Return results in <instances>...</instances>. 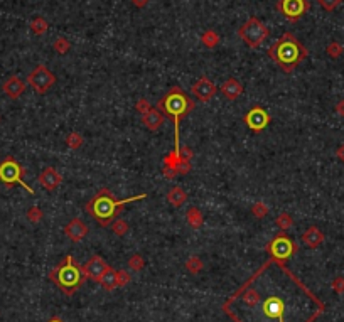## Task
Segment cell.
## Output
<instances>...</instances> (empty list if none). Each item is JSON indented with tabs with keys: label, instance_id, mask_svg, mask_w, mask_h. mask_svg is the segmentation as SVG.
I'll list each match as a JSON object with an SVG mask.
<instances>
[{
	"label": "cell",
	"instance_id": "cell-1",
	"mask_svg": "<svg viewBox=\"0 0 344 322\" xmlns=\"http://www.w3.org/2000/svg\"><path fill=\"white\" fill-rule=\"evenodd\" d=\"M147 196L148 194H138V196H133V197H127V199H117L110 189L101 187V189L86 202L85 211L96 219V223H98L100 226L106 228L113 223L115 216L118 214V211H122V208L125 204L145 199Z\"/></svg>",
	"mask_w": 344,
	"mask_h": 322
},
{
	"label": "cell",
	"instance_id": "cell-2",
	"mask_svg": "<svg viewBox=\"0 0 344 322\" xmlns=\"http://www.w3.org/2000/svg\"><path fill=\"white\" fill-rule=\"evenodd\" d=\"M309 51L295 38L292 32H285L280 39L275 41L268 49V58L277 64L283 73H292L299 64L307 58Z\"/></svg>",
	"mask_w": 344,
	"mask_h": 322
},
{
	"label": "cell",
	"instance_id": "cell-3",
	"mask_svg": "<svg viewBox=\"0 0 344 322\" xmlns=\"http://www.w3.org/2000/svg\"><path fill=\"white\" fill-rule=\"evenodd\" d=\"M157 108H159L165 117L172 118V122H174V149L172 150H174L176 154H179V150H181L179 122H181V118L189 115L194 108H196V103L181 90V86H172V88L167 91V95H164V98L159 100Z\"/></svg>",
	"mask_w": 344,
	"mask_h": 322
},
{
	"label": "cell",
	"instance_id": "cell-4",
	"mask_svg": "<svg viewBox=\"0 0 344 322\" xmlns=\"http://www.w3.org/2000/svg\"><path fill=\"white\" fill-rule=\"evenodd\" d=\"M49 280L53 282L59 290H63L66 295H73L78 288L85 282V273H83L81 266L74 265L73 256L66 255L64 260L56 268L49 272Z\"/></svg>",
	"mask_w": 344,
	"mask_h": 322
},
{
	"label": "cell",
	"instance_id": "cell-5",
	"mask_svg": "<svg viewBox=\"0 0 344 322\" xmlns=\"http://www.w3.org/2000/svg\"><path fill=\"white\" fill-rule=\"evenodd\" d=\"M238 36L250 49H257L267 41V38L270 36V31H268V27L258 17L252 16L238 29Z\"/></svg>",
	"mask_w": 344,
	"mask_h": 322
},
{
	"label": "cell",
	"instance_id": "cell-6",
	"mask_svg": "<svg viewBox=\"0 0 344 322\" xmlns=\"http://www.w3.org/2000/svg\"><path fill=\"white\" fill-rule=\"evenodd\" d=\"M22 176H24V169L21 167V164H19L12 155H9V157H6L2 162H0V182L6 184V186L19 184V186L24 187L31 196H34V189H32L29 184H26Z\"/></svg>",
	"mask_w": 344,
	"mask_h": 322
},
{
	"label": "cell",
	"instance_id": "cell-7",
	"mask_svg": "<svg viewBox=\"0 0 344 322\" xmlns=\"http://www.w3.org/2000/svg\"><path fill=\"white\" fill-rule=\"evenodd\" d=\"M297 250L299 246L285 233L277 234L267 245V253L270 255V260L277 261V263H283L285 260H289L290 256H294V253H297Z\"/></svg>",
	"mask_w": 344,
	"mask_h": 322
},
{
	"label": "cell",
	"instance_id": "cell-8",
	"mask_svg": "<svg viewBox=\"0 0 344 322\" xmlns=\"http://www.w3.org/2000/svg\"><path fill=\"white\" fill-rule=\"evenodd\" d=\"M56 76L46 64H37V66L29 73L27 76V85L36 91L37 95H44L46 91L51 90L56 85Z\"/></svg>",
	"mask_w": 344,
	"mask_h": 322
},
{
	"label": "cell",
	"instance_id": "cell-9",
	"mask_svg": "<svg viewBox=\"0 0 344 322\" xmlns=\"http://www.w3.org/2000/svg\"><path fill=\"white\" fill-rule=\"evenodd\" d=\"M275 7L289 22H297L309 12L310 2L309 0H278Z\"/></svg>",
	"mask_w": 344,
	"mask_h": 322
},
{
	"label": "cell",
	"instance_id": "cell-10",
	"mask_svg": "<svg viewBox=\"0 0 344 322\" xmlns=\"http://www.w3.org/2000/svg\"><path fill=\"white\" fill-rule=\"evenodd\" d=\"M270 120H272L270 115H268L267 110L262 107H253L243 118L245 125L252 132H257V133L265 130V128L268 127V123H270Z\"/></svg>",
	"mask_w": 344,
	"mask_h": 322
},
{
	"label": "cell",
	"instance_id": "cell-11",
	"mask_svg": "<svg viewBox=\"0 0 344 322\" xmlns=\"http://www.w3.org/2000/svg\"><path fill=\"white\" fill-rule=\"evenodd\" d=\"M191 93L201 103H208L213 100V96L218 93V86L209 80L208 76H201L199 80L191 86Z\"/></svg>",
	"mask_w": 344,
	"mask_h": 322
},
{
	"label": "cell",
	"instance_id": "cell-12",
	"mask_svg": "<svg viewBox=\"0 0 344 322\" xmlns=\"http://www.w3.org/2000/svg\"><path fill=\"white\" fill-rule=\"evenodd\" d=\"M108 268H110V265L106 263L100 255L91 256L85 265H81V270H83V273H85V277L91 278V280H96V282L103 277Z\"/></svg>",
	"mask_w": 344,
	"mask_h": 322
},
{
	"label": "cell",
	"instance_id": "cell-13",
	"mask_svg": "<svg viewBox=\"0 0 344 322\" xmlns=\"http://www.w3.org/2000/svg\"><path fill=\"white\" fill-rule=\"evenodd\" d=\"M26 88H27L26 81H22L17 75L9 76L7 80L4 81V85H2L4 93H6L11 100H19V98H21V96L24 95Z\"/></svg>",
	"mask_w": 344,
	"mask_h": 322
},
{
	"label": "cell",
	"instance_id": "cell-14",
	"mask_svg": "<svg viewBox=\"0 0 344 322\" xmlns=\"http://www.w3.org/2000/svg\"><path fill=\"white\" fill-rule=\"evenodd\" d=\"M88 231H90V229H88L86 223L83 221L81 218H73L71 221L64 226V234H66L69 240L74 241V243L81 241L83 238L88 234Z\"/></svg>",
	"mask_w": 344,
	"mask_h": 322
},
{
	"label": "cell",
	"instance_id": "cell-15",
	"mask_svg": "<svg viewBox=\"0 0 344 322\" xmlns=\"http://www.w3.org/2000/svg\"><path fill=\"white\" fill-rule=\"evenodd\" d=\"M245 91V86L236 80V78H228L226 81H223V85L220 86V93L223 95V98L226 101H235L238 100Z\"/></svg>",
	"mask_w": 344,
	"mask_h": 322
},
{
	"label": "cell",
	"instance_id": "cell-16",
	"mask_svg": "<svg viewBox=\"0 0 344 322\" xmlns=\"http://www.w3.org/2000/svg\"><path fill=\"white\" fill-rule=\"evenodd\" d=\"M61 182H63V176L54 167H46L39 174V184L46 191H56L61 186Z\"/></svg>",
	"mask_w": 344,
	"mask_h": 322
},
{
	"label": "cell",
	"instance_id": "cell-17",
	"mask_svg": "<svg viewBox=\"0 0 344 322\" xmlns=\"http://www.w3.org/2000/svg\"><path fill=\"white\" fill-rule=\"evenodd\" d=\"M142 125L150 132H157L159 128L164 125L165 115L160 112L159 108H150L145 115H142Z\"/></svg>",
	"mask_w": 344,
	"mask_h": 322
},
{
	"label": "cell",
	"instance_id": "cell-18",
	"mask_svg": "<svg viewBox=\"0 0 344 322\" xmlns=\"http://www.w3.org/2000/svg\"><path fill=\"white\" fill-rule=\"evenodd\" d=\"M300 241L307 248H310V250H314V248H317L324 243V233L317 226H309L302 233Z\"/></svg>",
	"mask_w": 344,
	"mask_h": 322
},
{
	"label": "cell",
	"instance_id": "cell-19",
	"mask_svg": "<svg viewBox=\"0 0 344 322\" xmlns=\"http://www.w3.org/2000/svg\"><path fill=\"white\" fill-rule=\"evenodd\" d=\"M186 201H188V194L181 186H172L167 192V202L172 208H181Z\"/></svg>",
	"mask_w": 344,
	"mask_h": 322
},
{
	"label": "cell",
	"instance_id": "cell-20",
	"mask_svg": "<svg viewBox=\"0 0 344 322\" xmlns=\"http://www.w3.org/2000/svg\"><path fill=\"white\" fill-rule=\"evenodd\" d=\"M186 221H188V224L193 229H199L204 224V216L196 206H191L188 213H186Z\"/></svg>",
	"mask_w": 344,
	"mask_h": 322
},
{
	"label": "cell",
	"instance_id": "cell-21",
	"mask_svg": "<svg viewBox=\"0 0 344 322\" xmlns=\"http://www.w3.org/2000/svg\"><path fill=\"white\" fill-rule=\"evenodd\" d=\"M98 282H100V285H101V287L105 288V290H108V292L115 290V288L118 287L117 270H115V268H111V266H110V268H108V270H106V272H105V275H103V277H101V278L98 280Z\"/></svg>",
	"mask_w": 344,
	"mask_h": 322
},
{
	"label": "cell",
	"instance_id": "cell-22",
	"mask_svg": "<svg viewBox=\"0 0 344 322\" xmlns=\"http://www.w3.org/2000/svg\"><path fill=\"white\" fill-rule=\"evenodd\" d=\"M220 34H218L216 31H213V29H208V31H204L203 32V36H201V43L206 46L208 49H213V48H216L218 44H220Z\"/></svg>",
	"mask_w": 344,
	"mask_h": 322
},
{
	"label": "cell",
	"instance_id": "cell-23",
	"mask_svg": "<svg viewBox=\"0 0 344 322\" xmlns=\"http://www.w3.org/2000/svg\"><path fill=\"white\" fill-rule=\"evenodd\" d=\"M48 29H49V24H48V21H46L44 17L37 16L36 19H32L31 31L34 32L36 36H44L46 32H48Z\"/></svg>",
	"mask_w": 344,
	"mask_h": 322
},
{
	"label": "cell",
	"instance_id": "cell-24",
	"mask_svg": "<svg viewBox=\"0 0 344 322\" xmlns=\"http://www.w3.org/2000/svg\"><path fill=\"white\" fill-rule=\"evenodd\" d=\"M275 224L282 233H287L292 228V224H294V219H292V216L289 213H280L275 218Z\"/></svg>",
	"mask_w": 344,
	"mask_h": 322
},
{
	"label": "cell",
	"instance_id": "cell-25",
	"mask_svg": "<svg viewBox=\"0 0 344 322\" xmlns=\"http://www.w3.org/2000/svg\"><path fill=\"white\" fill-rule=\"evenodd\" d=\"M203 268H204L203 260L199 258V256H196V255L189 256L188 261H186V270H188L191 275H198Z\"/></svg>",
	"mask_w": 344,
	"mask_h": 322
},
{
	"label": "cell",
	"instance_id": "cell-26",
	"mask_svg": "<svg viewBox=\"0 0 344 322\" xmlns=\"http://www.w3.org/2000/svg\"><path fill=\"white\" fill-rule=\"evenodd\" d=\"M66 144L68 147L71 150H78V149H81V145L85 144V139H83V135L81 133H78V132H71L69 135L66 137Z\"/></svg>",
	"mask_w": 344,
	"mask_h": 322
},
{
	"label": "cell",
	"instance_id": "cell-27",
	"mask_svg": "<svg viewBox=\"0 0 344 322\" xmlns=\"http://www.w3.org/2000/svg\"><path fill=\"white\" fill-rule=\"evenodd\" d=\"M128 229H130L128 223L122 218L113 219V223H111V231L117 234V236H125V234L128 233Z\"/></svg>",
	"mask_w": 344,
	"mask_h": 322
},
{
	"label": "cell",
	"instance_id": "cell-28",
	"mask_svg": "<svg viewBox=\"0 0 344 322\" xmlns=\"http://www.w3.org/2000/svg\"><path fill=\"white\" fill-rule=\"evenodd\" d=\"M53 49L56 51L58 54H61V56H64V54L69 53V49H71V43H69L68 39L64 38H58L53 43Z\"/></svg>",
	"mask_w": 344,
	"mask_h": 322
},
{
	"label": "cell",
	"instance_id": "cell-29",
	"mask_svg": "<svg viewBox=\"0 0 344 322\" xmlns=\"http://www.w3.org/2000/svg\"><path fill=\"white\" fill-rule=\"evenodd\" d=\"M127 266L132 270V272H142L143 266H145V260H143L140 255H132L127 261Z\"/></svg>",
	"mask_w": 344,
	"mask_h": 322
},
{
	"label": "cell",
	"instance_id": "cell-30",
	"mask_svg": "<svg viewBox=\"0 0 344 322\" xmlns=\"http://www.w3.org/2000/svg\"><path fill=\"white\" fill-rule=\"evenodd\" d=\"M27 219H29L31 223H34V224H37V223H41L43 221V216H44V213H43V209L39 208V206H31L29 209H27Z\"/></svg>",
	"mask_w": 344,
	"mask_h": 322
},
{
	"label": "cell",
	"instance_id": "cell-31",
	"mask_svg": "<svg viewBox=\"0 0 344 322\" xmlns=\"http://www.w3.org/2000/svg\"><path fill=\"white\" fill-rule=\"evenodd\" d=\"M326 53L329 54V58L337 59V58L344 53V48L341 46V43H337V41H332V43H329V44H327Z\"/></svg>",
	"mask_w": 344,
	"mask_h": 322
},
{
	"label": "cell",
	"instance_id": "cell-32",
	"mask_svg": "<svg viewBox=\"0 0 344 322\" xmlns=\"http://www.w3.org/2000/svg\"><path fill=\"white\" fill-rule=\"evenodd\" d=\"M268 206L265 204V202H262V201H258V202H255L253 204V208H252V214L255 216V218L257 219H263L265 216L268 214Z\"/></svg>",
	"mask_w": 344,
	"mask_h": 322
},
{
	"label": "cell",
	"instance_id": "cell-33",
	"mask_svg": "<svg viewBox=\"0 0 344 322\" xmlns=\"http://www.w3.org/2000/svg\"><path fill=\"white\" fill-rule=\"evenodd\" d=\"M176 172H178V176H186V174L191 172V169H193V165H191V160H186V159H181L178 160V164H176Z\"/></svg>",
	"mask_w": 344,
	"mask_h": 322
},
{
	"label": "cell",
	"instance_id": "cell-34",
	"mask_svg": "<svg viewBox=\"0 0 344 322\" xmlns=\"http://www.w3.org/2000/svg\"><path fill=\"white\" fill-rule=\"evenodd\" d=\"M341 2L342 0H317L319 6L327 12H332L334 9H337L339 6H341Z\"/></svg>",
	"mask_w": 344,
	"mask_h": 322
},
{
	"label": "cell",
	"instance_id": "cell-35",
	"mask_svg": "<svg viewBox=\"0 0 344 322\" xmlns=\"http://www.w3.org/2000/svg\"><path fill=\"white\" fill-rule=\"evenodd\" d=\"M150 108H152L150 101L145 100V98H140V100H138L137 103H135V110H137V112L140 113V115H145Z\"/></svg>",
	"mask_w": 344,
	"mask_h": 322
},
{
	"label": "cell",
	"instance_id": "cell-36",
	"mask_svg": "<svg viewBox=\"0 0 344 322\" xmlns=\"http://www.w3.org/2000/svg\"><path fill=\"white\" fill-rule=\"evenodd\" d=\"M117 278H118V287H127L130 283V280H132V277H130V273L127 270H118Z\"/></svg>",
	"mask_w": 344,
	"mask_h": 322
},
{
	"label": "cell",
	"instance_id": "cell-37",
	"mask_svg": "<svg viewBox=\"0 0 344 322\" xmlns=\"http://www.w3.org/2000/svg\"><path fill=\"white\" fill-rule=\"evenodd\" d=\"M331 288L336 293H339V295L344 293V277H336V278H334L332 283H331Z\"/></svg>",
	"mask_w": 344,
	"mask_h": 322
},
{
	"label": "cell",
	"instance_id": "cell-38",
	"mask_svg": "<svg viewBox=\"0 0 344 322\" xmlns=\"http://www.w3.org/2000/svg\"><path fill=\"white\" fill-rule=\"evenodd\" d=\"M193 150L189 149V147H181V150H179V157L181 159H186V160H191L193 159Z\"/></svg>",
	"mask_w": 344,
	"mask_h": 322
},
{
	"label": "cell",
	"instance_id": "cell-39",
	"mask_svg": "<svg viewBox=\"0 0 344 322\" xmlns=\"http://www.w3.org/2000/svg\"><path fill=\"white\" fill-rule=\"evenodd\" d=\"M164 176H165V179L172 181L174 177H178V172H176L174 167H164Z\"/></svg>",
	"mask_w": 344,
	"mask_h": 322
},
{
	"label": "cell",
	"instance_id": "cell-40",
	"mask_svg": "<svg viewBox=\"0 0 344 322\" xmlns=\"http://www.w3.org/2000/svg\"><path fill=\"white\" fill-rule=\"evenodd\" d=\"M336 112H337V115H341V117H344V100L337 101V105H336Z\"/></svg>",
	"mask_w": 344,
	"mask_h": 322
},
{
	"label": "cell",
	"instance_id": "cell-41",
	"mask_svg": "<svg viewBox=\"0 0 344 322\" xmlns=\"http://www.w3.org/2000/svg\"><path fill=\"white\" fill-rule=\"evenodd\" d=\"M336 157L344 162V144H342V145H339V149L336 150Z\"/></svg>",
	"mask_w": 344,
	"mask_h": 322
},
{
	"label": "cell",
	"instance_id": "cell-42",
	"mask_svg": "<svg viewBox=\"0 0 344 322\" xmlns=\"http://www.w3.org/2000/svg\"><path fill=\"white\" fill-rule=\"evenodd\" d=\"M132 4L135 7H138V9H142V7H145L147 4H148V0H132Z\"/></svg>",
	"mask_w": 344,
	"mask_h": 322
},
{
	"label": "cell",
	"instance_id": "cell-43",
	"mask_svg": "<svg viewBox=\"0 0 344 322\" xmlns=\"http://www.w3.org/2000/svg\"><path fill=\"white\" fill-rule=\"evenodd\" d=\"M48 322H64V320H61V319H59V317H53V319L48 320Z\"/></svg>",
	"mask_w": 344,
	"mask_h": 322
},
{
	"label": "cell",
	"instance_id": "cell-44",
	"mask_svg": "<svg viewBox=\"0 0 344 322\" xmlns=\"http://www.w3.org/2000/svg\"><path fill=\"white\" fill-rule=\"evenodd\" d=\"M0 122H2V117H0Z\"/></svg>",
	"mask_w": 344,
	"mask_h": 322
}]
</instances>
